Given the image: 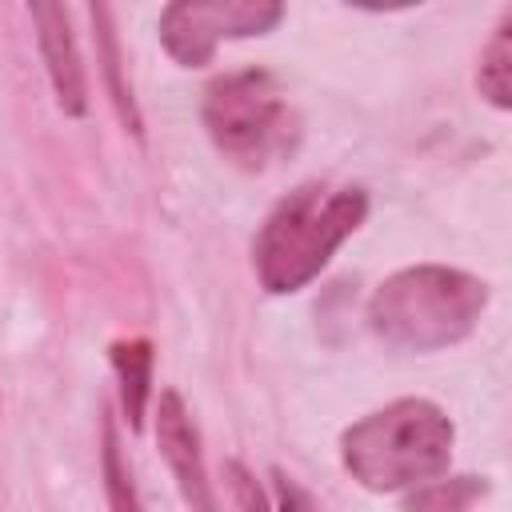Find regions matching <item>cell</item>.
<instances>
[{
    "mask_svg": "<svg viewBox=\"0 0 512 512\" xmlns=\"http://www.w3.org/2000/svg\"><path fill=\"white\" fill-rule=\"evenodd\" d=\"M368 220V192L300 184L260 224L252 240V268L268 296H292L308 288L336 248Z\"/></svg>",
    "mask_w": 512,
    "mask_h": 512,
    "instance_id": "obj_1",
    "label": "cell"
},
{
    "mask_svg": "<svg viewBox=\"0 0 512 512\" xmlns=\"http://www.w3.org/2000/svg\"><path fill=\"white\" fill-rule=\"evenodd\" d=\"M452 416L428 396H400L340 432V464L368 492H404L448 472Z\"/></svg>",
    "mask_w": 512,
    "mask_h": 512,
    "instance_id": "obj_2",
    "label": "cell"
},
{
    "mask_svg": "<svg viewBox=\"0 0 512 512\" xmlns=\"http://www.w3.org/2000/svg\"><path fill=\"white\" fill-rule=\"evenodd\" d=\"M488 280L448 264H408L368 296V328L400 352H440L472 336L488 308Z\"/></svg>",
    "mask_w": 512,
    "mask_h": 512,
    "instance_id": "obj_3",
    "label": "cell"
},
{
    "mask_svg": "<svg viewBox=\"0 0 512 512\" xmlns=\"http://www.w3.org/2000/svg\"><path fill=\"white\" fill-rule=\"evenodd\" d=\"M200 120L212 148L248 172L272 164L296 140V116L284 100V88L264 68L216 76L204 88Z\"/></svg>",
    "mask_w": 512,
    "mask_h": 512,
    "instance_id": "obj_4",
    "label": "cell"
},
{
    "mask_svg": "<svg viewBox=\"0 0 512 512\" xmlns=\"http://www.w3.org/2000/svg\"><path fill=\"white\" fill-rule=\"evenodd\" d=\"M280 20L284 4L276 0H176L160 8L156 32L180 68H204L212 64L220 40L268 36Z\"/></svg>",
    "mask_w": 512,
    "mask_h": 512,
    "instance_id": "obj_5",
    "label": "cell"
},
{
    "mask_svg": "<svg viewBox=\"0 0 512 512\" xmlns=\"http://www.w3.org/2000/svg\"><path fill=\"white\" fill-rule=\"evenodd\" d=\"M156 448H160V456H164V464H168L184 504L192 512H220L212 480H208V468H204L196 420L188 416L184 396L172 392V388L160 392V404H156Z\"/></svg>",
    "mask_w": 512,
    "mask_h": 512,
    "instance_id": "obj_6",
    "label": "cell"
},
{
    "mask_svg": "<svg viewBox=\"0 0 512 512\" xmlns=\"http://www.w3.org/2000/svg\"><path fill=\"white\" fill-rule=\"evenodd\" d=\"M28 16L36 24V44L44 56V72L52 84V96L64 116H84L88 112V72L80 60V44L72 32V16L64 4L52 0H32Z\"/></svg>",
    "mask_w": 512,
    "mask_h": 512,
    "instance_id": "obj_7",
    "label": "cell"
},
{
    "mask_svg": "<svg viewBox=\"0 0 512 512\" xmlns=\"http://www.w3.org/2000/svg\"><path fill=\"white\" fill-rule=\"evenodd\" d=\"M88 16H92L96 64H100L108 100H112V108H116L124 132H132L136 140H144V116H140V108H136V96H132L128 72H124V52H120V36H116V24H112V8H108V4H92Z\"/></svg>",
    "mask_w": 512,
    "mask_h": 512,
    "instance_id": "obj_8",
    "label": "cell"
},
{
    "mask_svg": "<svg viewBox=\"0 0 512 512\" xmlns=\"http://www.w3.org/2000/svg\"><path fill=\"white\" fill-rule=\"evenodd\" d=\"M108 360H112V372L120 384V412H124L128 428L140 432L144 416H148V400H152V340H144V336L112 340Z\"/></svg>",
    "mask_w": 512,
    "mask_h": 512,
    "instance_id": "obj_9",
    "label": "cell"
},
{
    "mask_svg": "<svg viewBox=\"0 0 512 512\" xmlns=\"http://www.w3.org/2000/svg\"><path fill=\"white\" fill-rule=\"evenodd\" d=\"M476 88H480V96L496 112H508L512 108V12H504V20L496 24L492 40L480 52Z\"/></svg>",
    "mask_w": 512,
    "mask_h": 512,
    "instance_id": "obj_10",
    "label": "cell"
},
{
    "mask_svg": "<svg viewBox=\"0 0 512 512\" xmlns=\"http://www.w3.org/2000/svg\"><path fill=\"white\" fill-rule=\"evenodd\" d=\"M488 496L484 476H448V480H428L408 488L400 512H472Z\"/></svg>",
    "mask_w": 512,
    "mask_h": 512,
    "instance_id": "obj_11",
    "label": "cell"
},
{
    "mask_svg": "<svg viewBox=\"0 0 512 512\" xmlns=\"http://www.w3.org/2000/svg\"><path fill=\"white\" fill-rule=\"evenodd\" d=\"M100 476H104L108 512H144V500H140V492H136L132 468H128L124 448H120L116 420H112L108 412H104V420H100Z\"/></svg>",
    "mask_w": 512,
    "mask_h": 512,
    "instance_id": "obj_12",
    "label": "cell"
},
{
    "mask_svg": "<svg viewBox=\"0 0 512 512\" xmlns=\"http://www.w3.org/2000/svg\"><path fill=\"white\" fill-rule=\"evenodd\" d=\"M224 484L232 488V496H236V508L240 512H272V504L264 500V492H260V484L252 480V472L240 464V460H228L224 464Z\"/></svg>",
    "mask_w": 512,
    "mask_h": 512,
    "instance_id": "obj_13",
    "label": "cell"
},
{
    "mask_svg": "<svg viewBox=\"0 0 512 512\" xmlns=\"http://www.w3.org/2000/svg\"><path fill=\"white\" fill-rule=\"evenodd\" d=\"M272 512H320V508H316V500L296 480H288L284 472H276V508Z\"/></svg>",
    "mask_w": 512,
    "mask_h": 512,
    "instance_id": "obj_14",
    "label": "cell"
}]
</instances>
